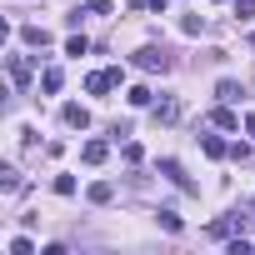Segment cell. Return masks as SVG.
I'll return each instance as SVG.
<instances>
[{
  "label": "cell",
  "mask_w": 255,
  "mask_h": 255,
  "mask_svg": "<svg viewBox=\"0 0 255 255\" xmlns=\"http://www.w3.org/2000/svg\"><path fill=\"white\" fill-rule=\"evenodd\" d=\"M55 195H75V175H55Z\"/></svg>",
  "instance_id": "d6986e66"
},
{
  "label": "cell",
  "mask_w": 255,
  "mask_h": 255,
  "mask_svg": "<svg viewBox=\"0 0 255 255\" xmlns=\"http://www.w3.org/2000/svg\"><path fill=\"white\" fill-rule=\"evenodd\" d=\"M180 30H185V35H200V30H205V20H200V15H185V20H180Z\"/></svg>",
  "instance_id": "e0dca14e"
},
{
  "label": "cell",
  "mask_w": 255,
  "mask_h": 255,
  "mask_svg": "<svg viewBox=\"0 0 255 255\" xmlns=\"http://www.w3.org/2000/svg\"><path fill=\"white\" fill-rule=\"evenodd\" d=\"M210 235H215V240H235V235H245V215H225V220H215Z\"/></svg>",
  "instance_id": "3957f363"
},
{
  "label": "cell",
  "mask_w": 255,
  "mask_h": 255,
  "mask_svg": "<svg viewBox=\"0 0 255 255\" xmlns=\"http://www.w3.org/2000/svg\"><path fill=\"white\" fill-rule=\"evenodd\" d=\"M85 90H90V95H105V90H115L110 70H95V75H85Z\"/></svg>",
  "instance_id": "52a82bcc"
},
{
  "label": "cell",
  "mask_w": 255,
  "mask_h": 255,
  "mask_svg": "<svg viewBox=\"0 0 255 255\" xmlns=\"http://www.w3.org/2000/svg\"><path fill=\"white\" fill-rule=\"evenodd\" d=\"M85 50H90L85 35H70V40H65V55H85Z\"/></svg>",
  "instance_id": "ac0fdd59"
},
{
  "label": "cell",
  "mask_w": 255,
  "mask_h": 255,
  "mask_svg": "<svg viewBox=\"0 0 255 255\" xmlns=\"http://www.w3.org/2000/svg\"><path fill=\"white\" fill-rule=\"evenodd\" d=\"M160 225H165L170 235H180V215H175V210H160Z\"/></svg>",
  "instance_id": "ffe728a7"
},
{
  "label": "cell",
  "mask_w": 255,
  "mask_h": 255,
  "mask_svg": "<svg viewBox=\"0 0 255 255\" xmlns=\"http://www.w3.org/2000/svg\"><path fill=\"white\" fill-rule=\"evenodd\" d=\"M60 120L70 125V130H85V125H90V110H85V105H65V110H60Z\"/></svg>",
  "instance_id": "5b68a950"
},
{
  "label": "cell",
  "mask_w": 255,
  "mask_h": 255,
  "mask_svg": "<svg viewBox=\"0 0 255 255\" xmlns=\"http://www.w3.org/2000/svg\"><path fill=\"white\" fill-rule=\"evenodd\" d=\"M60 85H65V70H60V65H45V75H40V90H45V95H55Z\"/></svg>",
  "instance_id": "8992f818"
},
{
  "label": "cell",
  "mask_w": 255,
  "mask_h": 255,
  "mask_svg": "<svg viewBox=\"0 0 255 255\" xmlns=\"http://www.w3.org/2000/svg\"><path fill=\"white\" fill-rule=\"evenodd\" d=\"M20 40H25V45H35V50H45V45H50V30H40V25H25V30H20Z\"/></svg>",
  "instance_id": "30bf717a"
},
{
  "label": "cell",
  "mask_w": 255,
  "mask_h": 255,
  "mask_svg": "<svg viewBox=\"0 0 255 255\" xmlns=\"http://www.w3.org/2000/svg\"><path fill=\"white\" fill-rule=\"evenodd\" d=\"M10 255H35V245H30L25 235H15V240H10Z\"/></svg>",
  "instance_id": "44dd1931"
},
{
  "label": "cell",
  "mask_w": 255,
  "mask_h": 255,
  "mask_svg": "<svg viewBox=\"0 0 255 255\" xmlns=\"http://www.w3.org/2000/svg\"><path fill=\"white\" fill-rule=\"evenodd\" d=\"M145 5H150V10H160V15H165V5H170V0H145Z\"/></svg>",
  "instance_id": "cb8c5ba5"
},
{
  "label": "cell",
  "mask_w": 255,
  "mask_h": 255,
  "mask_svg": "<svg viewBox=\"0 0 255 255\" xmlns=\"http://www.w3.org/2000/svg\"><path fill=\"white\" fill-rule=\"evenodd\" d=\"M150 115H155V125H170V120L180 115V105H175V100H160V105H155Z\"/></svg>",
  "instance_id": "5bb4252c"
},
{
  "label": "cell",
  "mask_w": 255,
  "mask_h": 255,
  "mask_svg": "<svg viewBox=\"0 0 255 255\" xmlns=\"http://www.w3.org/2000/svg\"><path fill=\"white\" fill-rule=\"evenodd\" d=\"M105 155H110V145H105V140H85V150H80V160H85V165H100Z\"/></svg>",
  "instance_id": "ba28073f"
},
{
  "label": "cell",
  "mask_w": 255,
  "mask_h": 255,
  "mask_svg": "<svg viewBox=\"0 0 255 255\" xmlns=\"http://www.w3.org/2000/svg\"><path fill=\"white\" fill-rule=\"evenodd\" d=\"M85 10L90 15H110V0H85Z\"/></svg>",
  "instance_id": "7402d4cb"
},
{
  "label": "cell",
  "mask_w": 255,
  "mask_h": 255,
  "mask_svg": "<svg viewBox=\"0 0 255 255\" xmlns=\"http://www.w3.org/2000/svg\"><path fill=\"white\" fill-rule=\"evenodd\" d=\"M245 130H250V135H255V115H245Z\"/></svg>",
  "instance_id": "d4e9b609"
},
{
  "label": "cell",
  "mask_w": 255,
  "mask_h": 255,
  "mask_svg": "<svg viewBox=\"0 0 255 255\" xmlns=\"http://www.w3.org/2000/svg\"><path fill=\"white\" fill-rule=\"evenodd\" d=\"M200 150H205L210 160H220V155H230V145H225L220 135H200Z\"/></svg>",
  "instance_id": "8fae6325"
},
{
  "label": "cell",
  "mask_w": 255,
  "mask_h": 255,
  "mask_svg": "<svg viewBox=\"0 0 255 255\" xmlns=\"http://www.w3.org/2000/svg\"><path fill=\"white\" fill-rule=\"evenodd\" d=\"M250 205H255V200H250Z\"/></svg>",
  "instance_id": "4316f807"
},
{
  "label": "cell",
  "mask_w": 255,
  "mask_h": 255,
  "mask_svg": "<svg viewBox=\"0 0 255 255\" xmlns=\"http://www.w3.org/2000/svg\"><path fill=\"white\" fill-rule=\"evenodd\" d=\"M85 195H90V205H110V200H115V185H110V180H95Z\"/></svg>",
  "instance_id": "9c48e42d"
},
{
  "label": "cell",
  "mask_w": 255,
  "mask_h": 255,
  "mask_svg": "<svg viewBox=\"0 0 255 255\" xmlns=\"http://www.w3.org/2000/svg\"><path fill=\"white\" fill-rule=\"evenodd\" d=\"M135 65H140V70H160V75H165V70L175 65V55H170L165 45H140V50H135Z\"/></svg>",
  "instance_id": "6da1fadb"
},
{
  "label": "cell",
  "mask_w": 255,
  "mask_h": 255,
  "mask_svg": "<svg viewBox=\"0 0 255 255\" xmlns=\"http://www.w3.org/2000/svg\"><path fill=\"white\" fill-rule=\"evenodd\" d=\"M210 120H215V125H220V130H235V125H240V115H235V110H230V105H225V100H220V110H215V115H210Z\"/></svg>",
  "instance_id": "7c38bea8"
},
{
  "label": "cell",
  "mask_w": 255,
  "mask_h": 255,
  "mask_svg": "<svg viewBox=\"0 0 255 255\" xmlns=\"http://www.w3.org/2000/svg\"><path fill=\"white\" fill-rule=\"evenodd\" d=\"M125 100L140 110V105H150V90H145V85H130V90H125Z\"/></svg>",
  "instance_id": "2e32d148"
},
{
  "label": "cell",
  "mask_w": 255,
  "mask_h": 255,
  "mask_svg": "<svg viewBox=\"0 0 255 255\" xmlns=\"http://www.w3.org/2000/svg\"><path fill=\"white\" fill-rule=\"evenodd\" d=\"M235 15L245 20V15H255V0H235Z\"/></svg>",
  "instance_id": "603a6c76"
},
{
  "label": "cell",
  "mask_w": 255,
  "mask_h": 255,
  "mask_svg": "<svg viewBox=\"0 0 255 255\" xmlns=\"http://www.w3.org/2000/svg\"><path fill=\"white\" fill-rule=\"evenodd\" d=\"M5 65H10V80H15V90H30V70H35V65H30L25 55H10Z\"/></svg>",
  "instance_id": "277c9868"
},
{
  "label": "cell",
  "mask_w": 255,
  "mask_h": 255,
  "mask_svg": "<svg viewBox=\"0 0 255 255\" xmlns=\"http://www.w3.org/2000/svg\"><path fill=\"white\" fill-rule=\"evenodd\" d=\"M160 175H165V180H175V185H180L185 195H195V180H190V175L180 170V160H170V155H165V160H160Z\"/></svg>",
  "instance_id": "7a4b0ae2"
},
{
  "label": "cell",
  "mask_w": 255,
  "mask_h": 255,
  "mask_svg": "<svg viewBox=\"0 0 255 255\" xmlns=\"http://www.w3.org/2000/svg\"><path fill=\"white\" fill-rule=\"evenodd\" d=\"M250 45H255V35H250Z\"/></svg>",
  "instance_id": "484cf974"
},
{
  "label": "cell",
  "mask_w": 255,
  "mask_h": 255,
  "mask_svg": "<svg viewBox=\"0 0 255 255\" xmlns=\"http://www.w3.org/2000/svg\"><path fill=\"white\" fill-rule=\"evenodd\" d=\"M0 190H5V195H15V190H20V170H15V165L0 170Z\"/></svg>",
  "instance_id": "9a60e30c"
},
{
  "label": "cell",
  "mask_w": 255,
  "mask_h": 255,
  "mask_svg": "<svg viewBox=\"0 0 255 255\" xmlns=\"http://www.w3.org/2000/svg\"><path fill=\"white\" fill-rule=\"evenodd\" d=\"M215 95H220L225 105H235V100H240L245 90H240V80H220V85H215Z\"/></svg>",
  "instance_id": "4fadbf2b"
}]
</instances>
